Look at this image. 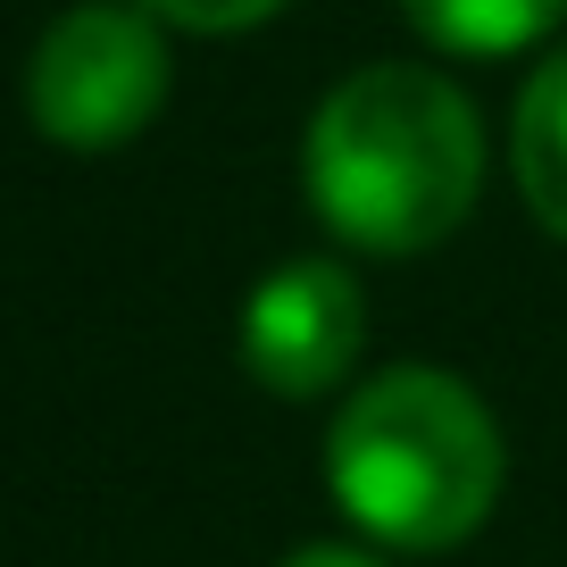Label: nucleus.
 <instances>
[{"mask_svg":"<svg viewBox=\"0 0 567 567\" xmlns=\"http://www.w3.org/2000/svg\"><path fill=\"white\" fill-rule=\"evenodd\" d=\"M301 184L326 234L375 259L434 250L484 184V134L434 68H359L326 92L301 142Z\"/></svg>","mask_w":567,"mask_h":567,"instance_id":"nucleus-1","label":"nucleus"},{"mask_svg":"<svg viewBox=\"0 0 567 567\" xmlns=\"http://www.w3.org/2000/svg\"><path fill=\"white\" fill-rule=\"evenodd\" d=\"M326 484L342 517L392 550H451L493 517L501 434L443 368H384L342 401L326 434Z\"/></svg>","mask_w":567,"mask_h":567,"instance_id":"nucleus-2","label":"nucleus"},{"mask_svg":"<svg viewBox=\"0 0 567 567\" xmlns=\"http://www.w3.org/2000/svg\"><path fill=\"white\" fill-rule=\"evenodd\" d=\"M167 101V42L151 25V9H117L92 0L42 34L34 75H25V109L51 142L68 151H109L134 142Z\"/></svg>","mask_w":567,"mask_h":567,"instance_id":"nucleus-3","label":"nucleus"},{"mask_svg":"<svg viewBox=\"0 0 567 567\" xmlns=\"http://www.w3.org/2000/svg\"><path fill=\"white\" fill-rule=\"evenodd\" d=\"M359 334H368V301L334 259H292L243 301V368L284 401H318L326 384H342Z\"/></svg>","mask_w":567,"mask_h":567,"instance_id":"nucleus-4","label":"nucleus"},{"mask_svg":"<svg viewBox=\"0 0 567 567\" xmlns=\"http://www.w3.org/2000/svg\"><path fill=\"white\" fill-rule=\"evenodd\" d=\"M509 159H517V184H526V209L567 243V51H550L534 68L526 101H517Z\"/></svg>","mask_w":567,"mask_h":567,"instance_id":"nucleus-5","label":"nucleus"},{"mask_svg":"<svg viewBox=\"0 0 567 567\" xmlns=\"http://www.w3.org/2000/svg\"><path fill=\"white\" fill-rule=\"evenodd\" d=\"M401 9L434 51L460 59H509L567 18V0H401Z\"/></svg>","mask_w":567,"mask_h":567,"instance_id":"nucleus-6","label":"nucleus"},{"mask_svg":"<svg viewBox=\"0 0 567 567\" xmlns=\"http://www.w3.org/2000/svg\"><path fill=\"white\" fill-rule=\"evenodd\" d=\"M142 9L167 25H193V34H243V25L276 18L284 0H142Z\"/></svg>","mask_w":567,"mask_h":567,"instance_id":"nucleus-7","label":"nucleus"},{"mask_svg":"<svg viewBox=\"0 0 567 567\" xmlns=\"http://www.w3.org/2000/svg\"><path fill=\"white\" fill-rule=\"evenodd\" d=\"M284 567H384V559H368V550H342V543H309V550H292Z\"/></svg>","mask_w":567,"mask_h":567,"instance_id":"nucleus-8","label":"nucleus"}]
</instances>
